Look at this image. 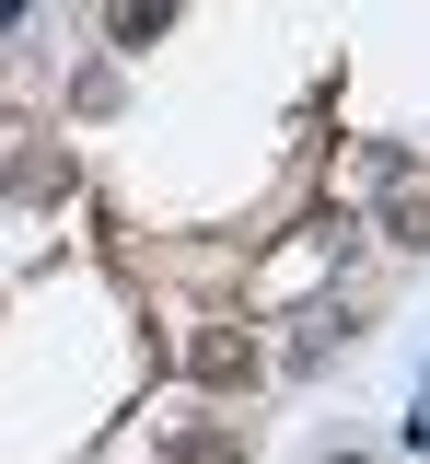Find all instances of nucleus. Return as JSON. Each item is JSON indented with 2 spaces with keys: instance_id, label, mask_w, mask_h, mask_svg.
<instances>
[{
  "instance_id": "7ed1b4c3",
  "label": "nucleus",
  "mask_w": 430,
  "mask_h": 464,
  "mask_svg": "<svg viewBox=\"0 0 430 464\" xmlns=\"http://www.w3.org/2000/svg\"><path fill=\"white\" fill-rule=\"evenodd\" d=\"M163 464H245V430H186Z\"/></svg>"
},
{
  "instance_id": "f257e3e1",
  "label": "nucleus",
  "mask_w": 430,
  "mask_h": 464,
  "mask_svg": "<svg viewBox=\"0 0 430 464\" xmlns=\"http://www.w3.org/2000/svg\"><path fill=\"white\" fill-rule=\"evenodd\" d=\"M186 372H198V383H210V395H245V383H256V348L233 337V325H210V337L186 348Z\"/></svg>"
},
{
  "instance_id": "39448f33",
  "label": "nucleus",
  "mask_w": 430,
  "mask_h": 464,
  "mask_svg": "<svg viewBox=\"0 0 430 464\" xmlns=\"http://www.w3.org/2000/svg\"><path fill=\"white\" fill-rule=\"evenodd\" d=\"M326 464H372V453H326Z\"/></svg>"
},
{
  "instance_id": "20e7f679",
  "label": "nucleus",
  "mask_w": 430,
  "mask_h": 464,
  "mask_svg": "<svg viewBox=\"0 0 430 464\" xmlns=\"http://www.w3.org/2000/svg\"><path fill=\"white\" fill-rule=\"evenodd\" d=\"M384 244H430V198H396L384 209Z\"/></svg>"
},
{
  "instance_id": "f03ea898",
  "label": "nucleus",
  "mask_w": 430,
  "mask_h": 464,
  "mask_svg": "<svg viewBox=\"0 0 430 464\" xmlns=\"http://www.w3.org/2000/svg\"><path fill=\"white\" fill-rule=\"evenodd\" d=\"M163 24H175V0H105V47H151V35H163Z\"/></svg>"
}]
</instances>
